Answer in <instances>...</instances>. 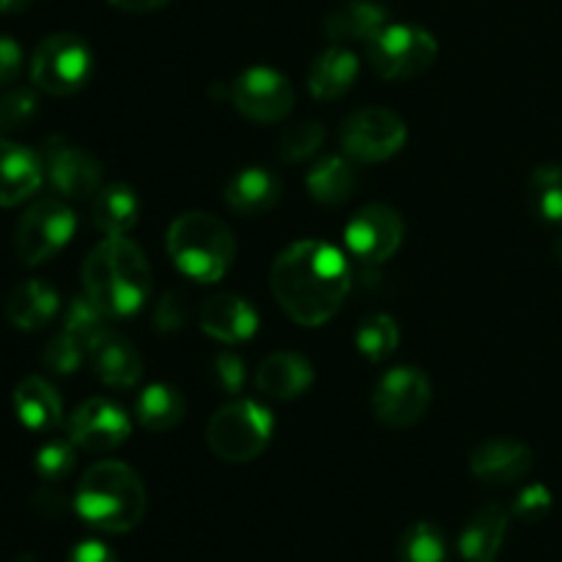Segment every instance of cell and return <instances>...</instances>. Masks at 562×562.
<instances>
[{
	"instance_id": "19",
	"label": "cell",
	"mask_w": 562,
	"mask_h": 562,
	"mask_svg": "<svg viewBox=\"0 0 562 562\" xmlns=\"http://www.w3.org/2000/svg\"><path fill=\"white\" fill-rule=\"evenodd\" d=\"M313 384V366L302 355L294 351H278L267 357L256 373L258 393L267 398L291 401L296 395L307 393Z\"/></svg>"
},
{
	"instance_id": "32",
	"label": "cell",
	"mask_w": 562,
	"mask_h": 562,
	"mask_svg": "<svg viewBox=\"0 0 562 562\" xmlns=\"http://www.w3.org/2000/svg\"><path fill=\"white\" fill-rule=\"evenodd\" d=\"M64 333L69 335V338H75L77 344L88 351L99 335L108 333V316L93 305L88 294L75 296V300L69 302V307H66Z\"/></svg>"
},
{
	"instance_id": "23",
	"label": "cell",
	"mask_w": 562,
	"mask_h": 562,
	"mask_svg": "<svg viewBox=\"0 0 562 562\" xmlns=\"http://www.w3.org/2000/svg\"><path fill=\"white\" fill-rule=\"evenodd\" d=\"M58 313V291L44 280H25L11 291L9 302H5V316L16 329H33L47 327Z\"/></svg>"
},
{
	"instance_id": "8",
	"label": "cell",
	"mask_w": 562,
	"mask_h": 562,
	"mask_svg": "<svg viewBox=\"0 0 562 562\" xmlns=\"http://www.w3.org/2000/svg\"><path fill=\"white\" fill-rule=\"evenodd\" d=\"M406 143V124L387 108H362L340 126V146L355 162H384Z\"/></svg>"
},
{
	"instance_id": "45",
	"label": "cell",
	"mask_w": 562,
	"mask_h": 562,
	"mask_svg": "<svg viewBox=\"0 0 562 562\" xmlns=\"http://www.w3.org/2000/svg\"><path fill=\"white\" fill-rule=\"evenodd\" d=\"M558 258L562 261V236H560V241H558Z\"/></svg>"
},
{
	"instance_id": "1",
	"label": "cell",
	"mask_w": 562,
	"mask_h": 562,
	"mask_svg": "<svg viewBox=\"0 0 562 562\" xmlns=\"http://www.w3.org/2000/svg\"><path fill=\"white\" fill-rule=\"evenodd\" d=\"M274 300L302 327H322L344 305L351 269L338 247L318 239L291 245L272 263Z\"/></svg>"
},
{
	"instance_id": "36",
	"label": "cell",
	"mask_w": 562,
	"mask_h": 562,
	"mask_svg": "<svg viewBox=\"0 0 562 562\" xmlns=\"http://www.w3.org/2000/svg\"><path fill=\"white\" fill-rule=\"evenodd\" d=\"M86 355H88V351L82 349V346L77 344L75 338H69L66 333H60L58 338H53L47 346H44L42 366L47 368L49 373H58V376H69V373H75L77 368H80L82 357H86Z\"/></svg>"
},
{
	"instance_id": "28",
	"label": "cell",
	"mask_w": 562,
	"mask_h": 562,
	"mask_svg": "<svg viewBox=\"0 0 562 562\" xmlns=\"http://www.w3.org/2000/svg\"><path fill=\"white\" fill-rule=\"evenodd\" d=\"M135 412L140 426L148 428V431H170V428L184 420L187 404L179 390L157 382L143 387V393L137 395Z\"/></svg>"
},
{
	"instance_id": "20",
	"label": "cell",
	"mask_w": 562,
	"mask_h": 562,
	"mask_svg": "<svg viewBox=\"0 0 562 562\" xmlns=\"http://www.w3.org/2000/svg\"><path fill=\"white\" fill-rule=\"evenodd\" d=\"M508 532V510L503 505H483L470 516L459 538V552L467 562H494Z\"/></svg>"
},
{
	"instance_id": "2",
	"label": "cell",
	"mask_w": 562,
	"mask_h": 562,
	"mask_svg": "<svg viewBox=\"0 0 562 562\" xmlns=\"http://www.w3.org/2000/svg\"><path fill=\"white\" fill-rule=\"evenodd\" d=\"M82 285L104 316L124 318L146 305L151 294V267L135 241L108 236L82 263Z\"/></svg>"
},
{
	"instance_id": "11",
	"label": "cell",
	"mask_w": 562,
	"mask_h": 562,
	"mask_svg": "<svg viewBox=\"0 0 562 562\" xmlns=\"http://www.w3.org/2000/svg\"><path fill=\"white\" fill-rule=\"evenodd\" d=\"M431 404V382L420 368L401 366L382 376L373 390V415L390 428H409Z\"/></svg>"
},
{
	"instance_id": "22",
	"label": "cell",
	"mask_w": 562,
	"mask_h": 562,
	"mask_svg": "<svg viewBox=\"0 0 562 562\" xmlns=\"http://www.w3.org/2000/svg\"><path fill=\"white\" fill-rule=\"evenodd\" d=\"M357 75H360L357 55L335 44L313 60L311 71H307V88L316 99L329 102V99H340L344 93H349L357 82Z\"/></svg>"
},
{
	"instance_id": "40",
	"label": "cell",
	"mask_w": 562,
	"mask_h": 562,
	"mask_svg": "<svg viewBox=\"0 0 562 562\" xmlns=\"http://www.w3.org/2000/svg\"><path fill=\"white\" fill-rule=\"evenodd\" d=\"M22 69V49L14 38L0 36V82H11Z\"/></svg>"
},
{
	"instance_id": "38",
	"label": "cell",
	"mask_w": 562,
	"mask_h": 562,
	"mask_svg": "<svg viewBox=\"0 0 562 562\" xmlns=\"http://www.w3.org/2000/svg\"><path fill=\"white\" fill-rule=\"evenodd\" d=\"M187 316H190V307H187L184 294L179 291H170L154 307V327L159 333H179L187 324Z\"/></svg>"
},
{
	"instance_id": "15",
	"label": "cell",
	"mask_w": 562,
	"mask_h": 562,
	"mask_svg": "<svg viewBox=\"0 0 562 562\" xmlns=\"http://www.w3.org/2000/svg\"><path fill=\"white\" fill-rule=\"evenodd\" d=\"M470 470L486 486H510L532 470V450L514 439H488L472 450Z\"/></svg>"
},
{
	"instance_id": "6",
	"label": "cell",
	"mask_w": 562,
	"mask_h": 562,
	"mask_svg": "<svg viewBox=\"0 0 562 562\" xmlns=\"http://www.w3.org/2000/svg\"><path fill=\"white\" fill-rule=\"evenodd\" d=\"M439 44L426 27L406 25H384L376 36L368 42V60L384 80H412L423 71L431 69L437 60Z\"/></svg>"
},
{
	"instance_id": "3",
	"label": "cell",
	"mask_w": 562,
	"mask_h": 562,
	"mask_svg": "<svg viewBox=\"0 0 562 562\" xmlns=\"http://www.w3.org/2000/svg\"><path fill=\"white\" fill-rule=\"evenodd\" d=\"M146 486L132 467L99 461L82 475L75 508L86 525L102 532H130L146 516Z\"/></svg>"
},
{
	"instance_id": "13",
	"label": "cell",
	"mask_w": 562,
	"mask_h": 562,
	"mask_svg": "<svg viewBox=\"0 0 562 562\" xmlns=\"http://www.w3.org/2000/svg\"><path fill=\"white\" fill-rule=\"evenodd\" d=\"M44 170L55 190L71 201H86L102 190V165L80 146H71L64 137H49L42 151Z\"/></svg>"
},
{
	"instance_id": "35",
	"label": "cell",
	"mask_w": 562,
	"mask_h": 562,
	"mask_svg": "<svg viewBox=\"0 0 562 562\" xmlns=\"http://www.w3.org/2000/svg\"><path fill=\"white\" fill-rule=\"evenodd\" d=\"M38 108V99L31 88H11L0 97V132L25 130L33 121Z\"/></svg>"
},
{
	"instance_id": "7",
	"label": "cell",
	"mask_w": 562,
	"mask_h": 562,
	"mask_svg": "<svg viewBox=\"0 0 562 562\" xmlns=\"http://www.w3.org/2000/svg\"><path fill=\"white\" fill-rule=\"evenodd\" d=\"M91 47L75 33H55L36 47L31 60L33 86L53 97L80 91L91 77Z\"/></svg>"
},
{
	"instance_id": "24",
	"label": "cell",
	"mask_w": 562,
	"mask_h": 562,
	"mask_svg": "<svg viewBox=\"0 0 562 562\" xmlns=\"http://www.w3.org/2000/svg\"><path fill=\"white\" fill-rule=\"evenodd\" d=\"M387 25V11L371 0H349V3L338 5L333 14L324 20V33L333 38L335 44L344 42H371L382 27Z\"/></svg>"
},
{
	"instance_id": "16",
	"label": "cell",
	"mask_w": 562,
	"mask_h": 562,
	"mask_svg": "<svg viewBox=\"0 0 562 562\" xmlns=\"http://www.w3.org/2000/svg\"><path fill=\"white\" fill-rule=\"evenodd\" d=\"M198 322H201V329L209 338L234 346L245 344V340H250L256 335L258 313L245 296L217 294L203 302L201 313H198Z\"/></svg>"
},
{
	"instance_id": "43",
	"label": "cell",
	"mask_w": 562,
	"mask_h": 562,
	"mask_svg": "<svg viewBox=\"0 0 562 562\" xmlns=\"http://www.w3.org/2000/svg\"><path fill=\"white\" fill-rule=\"evenodd\" d=\"M110 3L121 11H130V14H148V11L162 9L168 0H110Z\"/></svg>"
},
{
	"instance_id": "39",
	"label": "cell",
	"mask_w": 562,
	"mask_h": 562,
	"mask_svg": "<svg viewBox=\"0 0 562 562\" xmlns=\"http://www.w3.org/2000/svg\"><path fill=\"white\" fill-rule=\"evenodd\" d=\"M214 379H217L220 387H223L225 393L236 395L245 387V360H241L239 355H234V351H220V355L214 357Z\"/></svg>"
},
{
	"instance_id": "26",
	"label": "cell",
	"mask_w": 562,
	"mask_h": 562,
	"mask_svg": "<svg viewBox=\"0 0 562 562\" xmlns=\"http://www.w3.org/2000/svg\"><path fill=\"white\" fill-rule=\"evenodd\" d=\"M307 192L313 201L324 203V206H340L349 201L360 187V173L355 165L344 157H324L322 162L313 165L305 176Z\"/></svg>"
},
{
	"instance_id": "12",
	"label": "cell",
	"mask_w": 562,
	"mask_h": 562,
	"mask_svg": "<svg viewBox=\"0 0 562 562\" xmlns=\"http://www.w3.org/2000/svg\"><path fill=\"white\" fill-rule=\"evenodd\" d=\"M344 236L351 256L360 258L362 263H384L398 252L404 241V220L395 209L371 203L346 223Z\"/></svg>"
},
{
	"instance_id": "34",
	"label": "cell",
	"mask_w": 562,
	"mask_h": 562,
	"mask_svg": "<svg viewBox=\"0 0 562 562\" xmlns=\"http://www.w3.org/2000/svg\"><path fill=\"white\" fill-rule=\"evenodd\" d=\"M77 464L75 456V442H64V439H53V442L44 445L42 450L36 453V472L42 481L58 483L64 477L71 475Z\"/></svg>"
},
{
	"instance_id": "9",
	"label": "cell",
	"mask_w": 562,
	"mask_h": 562,
	"mask_svg": "<svg viewBox=\"0 0 562 562\" xmlns=\"http://www.w3.org/2000/svg\"><path fill=\"white\" fill-rule=\"evenodd\" d=\"M75 228V212L64 201L47 198L33 203L16 225V256L27 267L49 261L55 252L69 245Z\"/></svg>"
},
{
	"instance_id": "46",
	"label": "cell",
	"mask_w": 562,
	"mask_h": 562,
	"mask_svg": "<svg viewBox=\"0 0 562 562\" xmlns=\"http://www.w3.org/2000/svg\"><path fill=\"white\" fill-rule=\"evenodd\" d=\"M22 562H31V558H25V560H22Z\"/></svg>"
},
{
	"instance_id": "29",
	"label": "cell",
	"mask_w": 562,
	"mask_h": 562,
	"mask_svg": "<svg viewBox=\"0 0 562 562\" xmlns=\"http://www.w3.org/2000/svg\"><path fill=\"white\" fill-rule=\"evenodd\" d=\"M530 209L547 223H562V165H541L527 181Z\"/></svg>"
},
{
	"instance_id": "17",
	"label": "cell",
	"mask_w": 562,
	"mask_h": 562,
	"mask_svg": "<svg viewBox=\"0 0 562 562\" xmlns=\"http://www.w3.org/2000/svg\"><path fill=\"white\" fill-rule=\"evenodd\" d=\"M88 360H91L99 382L113 390H132L143 379L140 355H137L130 340L121 338L113 329H108V333L93 340L91 349H88Z\"/></svg>"
},
{
	"instance_id": "5",
	"label": "cell",
	"mask_w": 562,
	"mask_h": 562,
	"mask_svg": "<svg viewBox=\"0 0 562 562\" xmlns=\"http://www.w3.org/2000/svg\"><path fill=\"white\" fill-rule=\"evenodd\" d=\"M272 431V412L258 401L241 398L223 406L209 420L206 442L217 459L228 464H247L267 450Z\"/></svg>"
},
{
	"instance_id": "21",
	"label": "cell",
	"mask_w": 562,
	"mask_h": 562,
	"mask_svg": "<svg viewBox=\"0 0 562 562\" xmlns=\"http://www.w3.org/2000/svg\"><path fill=\"white\" fill-rule=\"evenodd\" d=\"M280 192H283V184H280L274 170L245 168L228 181V187H225V201H228V206L236 214L258 217V214L269 212L280 201Z\"/></svg>"
},
{
	"instance_id": "18",
	"label": "cell",
	"mask_w": 562,
	"mask_h": 562,
	"mask_svg": "<svg viewBox=\"0 0 562 562\" xmlns=\"http://www.w3.org/2000/svg\"><path fill=\"white\" fill-rule=\"evenodd\" d=\"M44 162L25 146L0 140V206H16L38 190Z\"/></svg>"
},
{
	"instance_id": "41",
	"label": "cell",
	"mask_w": 562,
	"mask_h": 562,
	"mask_svg": "<svg viewBox=\"0 0 562 562\" xmlns=\"http://www.w3.org/2000/svg\"><path fill=\"white\" fill-rule=\"evenodd\" d=\"M69 562H119L113 549L102 541H80L71 549Z\"/></svg>"
},
{
	"instance_id": "4",
	"label": "cell",
	"mask_w": 562,
	"mask_h": 562,
	"mask_svg": "<svg viewBox=\"0 0 562 562\" xmlns=\"http://www.w3.org/2000/svg\"><path fill=\"white\" fill-rule=\"evenodd\" d=\"M168 256L181 274L198 283H217L236 258L228 225L206 212H187L168 228Z\"/></svg>"
},
{
	"instance_id": "25",
	"label": "cell",
	"mask_w": 562,
	"mask_h": 562,
	"mask_svg": "<svg viewBox=\"0 0 562 562\" xmlns=\"http://www.w3.org/2000/svg\"><path fill=\"white\" fill-rule=\"evenodd\" d=\"M14 409L16 415H20L22 426L38 434L53 431V428L60 423V417H64L60 395L55 393L53 384H47L38 376H27L16 384Z\"/></svg>"
},
{
	"instance_id": "10",
	"label": "cell",
	"mask_w": 562,
	"mask_h": 562,
	"mask_svg": "<svg viewBox=\"0 0 562 562\" xmlns=\"http://www.w3.org/2000/svg\"><path fill=\"white\" fill-rule=\"evenodd\" d=\"M228 99L245 119L274 124L294 110V86L269 66H252L231 82Z\"/></svg>"
},
{
	"instance_id": "42",
	"label": "cell",
	"mask_w": 562,
	"mask_h": 562,
	"mask_svg": "<svg viewBox=\"0 0 562 562\" xmlns=\"http://www.w3.org/2000/svg\"><path fill=\"white\" fill-rule=\"evenodd\" d=\"M33 508L44 519H58L66 510V499L58 492H53V488H42V492L33 494Z\"/></svg>"
},
{
	"instance_id": "14",
	"label": "cell",
	"mask_w": 562,
	"mask_h": 562,
	"mask_svg": "<svg viewBox=\"0 0 562 562\" xmlns=\"http://www.w3.org/2000/svg\"><path fill=\"white\" fill-rule=\"evenodd\" d=\"M130 415L108 398H91L69 417V439L88 453H108L130 439Z\"/></svg>"
},
{
	"instance_id": "27",
	"label": "cell",
	"mask_w": 562,
	"mask_h": 562,
	"mask_svg": "<svg viewBox=\"0 0 562 562\" xmlns=\"http://www.w3.org/2000/svg\"><path fill=\"white\" fill-rule=\"evenodd\" d=\"M140 203L132 187L126 184H108L93 195L91 220L102 234L124 236L135 228Z\"/></svg>"
},
{
	"instance_id": "31",
	"label": "cell",
	"mask_w": 562,
	"mask_h": 562,
	"mask_svg": "<svg viewBox=\"0 0 562 562\" xmlns=\"http://www.w3.org/2000/svg\"><path fill=\"white\" fill-rule=\"evenodd\" d=\"M398 324L387 313H373L357 329V349L371 362H384L395 349H398Z\"/></svg>"
},
{
	"instance_id": "37",
	"label": "cell",
	"mask_w": 562,
	"mask_h": 562,
	"mask_svg": "<svg viewBox=\"0 0 562 562\" xmlns=\"http://www.w3.org/2000/svg\"><path fill=\"white\" fill-rule=\"evenodd\" d=\"M549 510H552V494H549V488L541 486V483H532V486L521 488L519 497H516L514 503L516 519L530 521V525L541 521Z\"/></svg>"
},
{
	"instance_id": "30",
	"label": "cell",
	"mask_w": 562,
	"mask_h": 562,
	"mask_svg": "<svg viewBox=\"0 0 562 562\" xmlns=\"http://www.w3.org/2000/svg\"><path fill=\"white\" fill-rule=\"evenodd\" d=\"M401 562H448V547L439 527L431 521H415L398 541Z\"/></svg>"
},
{
	"instance_id": "44",
	"label": "cell",
	"mask_w": 562,
	"mask_h": 562,
	"mask_svg": "<svg viewBox=\"0 0 562 562\" xmlns=\"http://www.w3.org/2000/svg\"><path fill=\"white\" fill-rule=\"evenodd\" d=\"M31 3L33 0H0V11H3V14H20V11H25Z\"/></svg>"
},
{
	"instance_id": "33",
	"label": "cell",
	"mask_w": 562,
	"mask_h": 562,
	"mask_svg": "<svg viewBox=\"0 0 562 562\" xmlns=\"http://www.w3.org/2000/svg\"><path fill=\"white\" fill-rule=\"evenodd\" d=\"M324 126L318 121H300V124L289 126L280 137V157L285 162H302V159L313 157L324 143Z\"/></svg>"
}]
</instances>
